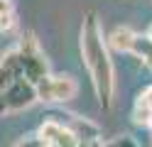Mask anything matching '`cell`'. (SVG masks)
<instances>
[{
  "label": "cell",
  "mask_w": 152,
  "mask_h": 147,
  "mask_svg": "<svg viewBox=\"0 0 152 147\" xmlns=\"http://www.w3.org/2000/svg\"><path fill=\"white\" fill-rule=\"evenodd\" d=\"M79 47H81V59H83V66H86V71L91 76L98 103L103 108H110L113 93H115V69H113V59H110L96 10H88L81 20Z\"/></svg>",
  "instance_id": "1"
},
{
  "label": "cell",
  "mask_w": 152,
  "mask_h": 147,
  "mask_svg": "<svg viewBox=\"0 0 152 147\" xmlns=\"http://www.w3.org/2000/svg\"><path fill=\"white\" fill-rule=\"evenodd\" d=\"M17 54H20V66H22V78L30 83H39L44 76H49V61L42 52L39 42L32 32H25L20 44H17Z\"/></svg>",
  "instance_id": "2"
},
{
  "label": "cell",
  "mask_w": 152,
  "mask_h": 147,
  "mask_svg": "<svg viewBox=\"0 0 152 147\" xmlns=\"http://www.w3.org/2000/svg\"><path fill=\"white\" fill-rule=\"evenodd\" d=\"M34 91H37V101L69 103L76 96V91H79V83H76V78L69 76V74H49L34 86Z\"/></svg>",
  "instance_id": "3"
},
{
  "label": "cell",
  "mask_w": 152,
  "mask_h": 147,
  "mask_svg": "<svg viewBox=\"0 0 152 147\" xmlns=\"http://www.w3.org/2000/svg\"><path fill=\"white\" fill-rule=\"evenodd\" d=\"M5 96V103H7V110H25L37 101V91H34V83H30L27 78H15L3 91Z\"/></svg>",
  "instance_id": "4"
},
{
  "label": "cell",
  "mask_w": 152,
  "mask_h": 147,
  "mask_svg": "<svg viewBox=\"0 0 152 147\" xmlns=\"http://www.w3.org/2000/svg\"><path fill=\"white\" fill-rule=\"evenodd\" d=\"M66 127L74 132L76 142H83V145H88V142H101V130H98V125L91 123L88 118L71 115V120H69V125H66Z\"/></svg>",
  "instance_id": "5"
},
{
  "label": "cell",
  "mask_w": 152,
  "mask_h": 147,
  "mask_svg": "<svg viewBox=\"0 0 152 147\" xmlns=\"http://www.w3.org/2000/svg\"><path fill=\"white\" fill-rule=\"evenodd\" d=\"M132 123L140 127H150L152 123V86H147L145 91H140L132 105Z\"/></svg>",
  "instance_id": "6"
},
{
  "label": "cell",
  "mask_w": 152,
  "mask_h": 147,
  "mask_svg": "<svg viewBox=\"0 0 152 147\" xmlns=\"http://www.w3.org/2000/svg\"><path fill=\"white\" fill-rule=\"evenodd\" d=\"M135 34H137V32H135V29H130V27H115V29L108 34L106 44H108V49H115V52L130 54V47H132Z\"/></svg>",
  "instance_id": "7"
},
{
  "label": "cell",
  "mask_w": 152,
  "mask_h": 147,
  "mask_svg": "<svg viewBox=\"0 0 152 147\" xmlns=\"http://www.w3.org/2000/svg\"><path fill=\"white\" fill-rule=\"evenodd\" d=\"M0 64H3L15 78H22V66H20V54H17V47H12V49H7V52L0 54Z\"/></svg>",
  "instance_id": "8"
},
{
  "label": "cell",
  "mask_w": 152,
  "mask_h": 147,
  "mask_svg": "<svg viewBox=\"0 0 152 147\" xmlns=\"http://www.w3.org/2000/svg\"><path fill=\"white\" fill-rule=\"evenodd\" d=\"M101 147H137V142L130 135H115L108 142H101Z\"/></svg>",
  "instance_id": "9"
},
{
  "label": "cell",
  "mask_w": 152,
  "mask_h": 147,
  "mask_svg": "<svg viewBox=\"0 0 152 147\" xmlns=\"http://www.w3.org/2000/svg\"><path fill=\"white\" fill-rule=\"evenodd\" d=\"M12 29H17V15H15V10H12V12H3V15H0V32H12Z\"/></svg>",
  "instance_id": "10"
},
{
  "label": "cell",
  "mask_w": 152,
  "mask_h": 147,
  "mask_svg": "<svg viewBox=\"0 0 152 147\" xmlns=\"http://www.w3.org/2000/svg\"><path fill=\"white\" fill-rule=\"evenodd\" d=\"M42 145H44V142H42L37 135H27V137H20L12 147H42Z\"/></svg>",
  "instance_id": "11"
},
{
  "label": "cell",
  "mask_w": 152,
  "mask_h": 147,
  "mask_svg": "<svg viewBox=\"0 0 152 147\" xmlns=\"http://www.w3.org/2000/svg\"><path fill=\"white\" fill-rule=\"evenodd\" d=\"M12 81H15V76H12L10 71H7V69H5L3 64H0V93H3V91H5V88L10 86Z\"/></svg>",
  "instance_id": "12"
},
{
  "label": "cell",
  "mask_w": 152,
  "mask_h": 147,
  "mask_svg": "<svg viewBox=\"0 0 152 147\" xmlns=\"http://www.w3.org/2000/svg\"><path fill=\"white\" fill-rule=\"evenodd\" d=\"M12 10H15L12 0H0V15H3V12H12Z\"/></svg>",
  "instance_id": "13"
},
{
  "label": "cell",
  "mask_w": 152,
  "mask_h": 147,
  "mask_svg": "<svg viewBox=\"0 0 152 147\" xmlns=\"http://www.w3.org/2000/svg\"><path fill=\"white\" fill-rule=\"evenodd\" d=\"M5 113H10V110H7V103H5V96L0 93V118H3Z\"/></svg>",
  "instance_id": "14"
},
{
  "label": "cell",
  "mask_w": 152,
  "mask_h": 147,
  "mask_svg": "<svg viewBox=\"0 0 152 147\" xmlns=\"http://www.w3.org/2000/svg\"><path fill=\"white\" fill-rule=\"evenodd\" d=\"M147 37H150V39H152V27H150V32H147Z\"/></svg>",
  "instance_id": "15"
}]
</instances>
